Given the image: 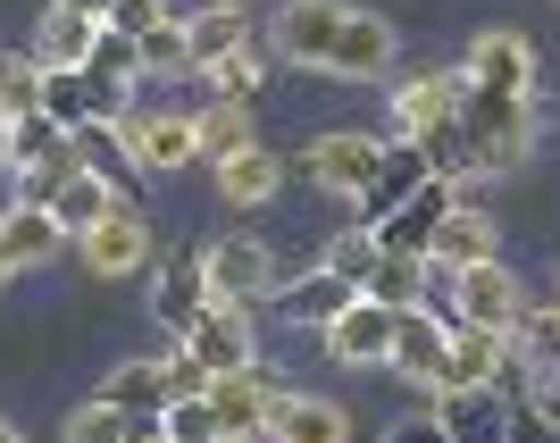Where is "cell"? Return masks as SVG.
<instances>
[{"mask_svg":"<svg viewBox=\"0 0 560 443\" xmlns=\"http://www.w3.org/2000/svg\"><path fill=\"white\" fill-rule=\"evenodd\" d=\"M302 167H310V185H327V193H343V201H360V193L376 185V167H385V142L376 135H318L302 151Z\"/></svg>","mask_w":560,"mask_h":443,"instance_id":"cell-8","label":"cell"},{"mask_svg":"<svg viewBox=\"0 0 560 443\" xmlns=\"http://www.w3.org/2000/svg\"><path fill=\"white\" fill-rule=\"evenodd\" d=\"M552 284H560V268H552Z\"/></svg>","mask_w":560,"mask_h":443,"instance_id":"cell-51","label":"cell"},{"mask_svg":"<svg viewBox=\"0 0 560 443\" xmlns=\"http://www.w3.org/2000/svg\"><path fill=\"white\" fill-rule=\"evenodd\" d=\"M0 167H9V126H0Z\"/></svg>","mask_w":560,"mask_h":443,"instance_id":"cell-48","label":"cell"},{"mask_svg":"<svg viewBox=\"0 0 560 443\" xmlns=\"http://www.w3.org/2000/svg\"><path fill=\"white\" fill-rule=\"evenodd\" d=\"M277 394H284V385H268L259 369H234V376H210V394H201V401L218 410V435H226V443H259Z\"/></svg>","mask_w":560,"mask_h":443,"instance_id":"cell-11","label":"cell"},{"mask_svg":"<svg viewBox=\"0 0 560 443\" xmlns=\"http://www.w3.org/2000/svg\"><path fill=\"white\" fill-rule=\"evenodd\" d=\"M0 443H25V435H18V427H9V419H0Z\"/></svg>","mask_w":560,"mask_h":443,"instance_id":"cell-47","label":"cell"},{"mask_svg":"<svg viewBox=\"0 0 560 443\" xmlns=\"http://www.w3.org/2000/svg\"><path fill=\"white\" fill-rule=\"evenodd\" d=\"M343 18H351V0H284L277 25H268V43H277L293 68H327Z\"/></svg>","mask_w":560,"mask_h":443,"instance_id":"cell-6","label":"cell"},{"mask_svg":"<svg viewBox=\"0 0 560 443\" xmlns=\"http://www.w3.org/2000/svg\"><path fill=\"white\" fill-rule=\"evenodd\" d=\"M117 201H126V193H117L109 176H93V167H75V176H68V185H59V193H50L43 210L59 218V226H68V234H93L101 218L117 210Z\"/></svg>","mask_w":560,"mask_h":443,"instance_id":"cell-27","label":"cell"},{"mask_svg":"<svg viewBox=\"0 0 560 443\" xmlns=\"http://www.w3.org/2000/svg\"><path fill=\"white\" fill-rule=\"evenodd\" d=\"M427 185H435V167H427L419 142H385V167H376V185L360 193V226H385V218H394L410 193H427Z\"/></svg>","mask_w":560,"mask_h":443,"instance_id":"cell-15","label":"cell"},{"mask_svg":"<svg viewBox=\"0 0 560 443\" xmlns=\"http://www.w3.org/2000/svg\"><path fill=\"white\" fill-rule=\"evenodd\" d=\"M59 9H75V18H93V25H109V9H117V0H59Z\"/></svg>","mask_w":560,"mask_h":443,"instance_id":"cell-45","label":"cell"},{"mask_svg":"<svg viewBox=\"0 0 560 443\" xmlns=\"http://www.w3.org/2000/svg\"><path fill=\"white\" fill-rule=\"evenodd\" d=\"M518 360L536 376H560V302H544V310L518 318Z\"/></svg>","mask_w":560,"mask_h":443,"instance_id":"cell-35","label":"cell"},{"mask_svg":"<svg viewBox=\"0 0 560 443\" xmlns=\"http://www.w3.org/2000/svg\"><path fill=\"white\" fill-rule=\"evenodd\" d=\"M351 302H360V284H351V277H335V268H310V277H293V284L277 293V310H284V318H293V327H318V335H327Z\"/></svg>","mask_w":560,"mask_h":443,"instance_id":"cell-19","label":"cell"},{"mask_svg":"<svg viewBox=\"0 0 560 443\" xmlns=\"http://www.w3.org/2000/svg\"><path fill=\"white\" fill-rule=\"evenodd\" d=\"M486 259H502V226H493L486 210H452L444 218V234H435V268H452V277H460V268H486Z\"/></svg>","mask_w":560,"mask_h":443,"instance_id":"cell-26","label":"cell"},{"mask_svg":"<svg viewBox=\"0 0 560 443\" xmlns=\"http://www.w3.org/2000/svg\"><path fill=\"white\" fill-rule=\"evenodd\" d=\"M68 443H126V410H109V401L93 394V401L68 419Z\"/></svg>","mask_w":560,"mask_h":443,"instance_id":"cell-38","label":"cell"},{"mask_svg":"<svg viewBox=\"0 0 560 443\" xmlns=\"http://www.w3.org/2000/svg\"><path fill=\"white\" fill-rule=\"evenodd\" d=\"M460 126H468V142H477V167H486V176H502V167H518L527 151H536L544 109H536V93L460 84Z\"/></svg>","mask_w":560,"mask_h":443,"instance_id":"cell-1","label":"cell"},{"mask_svg":"<svg viewBox=\"0 0 560 443\" xmlns=\"http://www.w3.org/2000/svg\"><path fill=\"white\" fill-rule=\"evenodd\" d=\"M43 117H50V126H68V135H75V126H93V84H84V68H43Z\"/></svg>","mask_w":560,"mask_h":443,"instance_id":"cell-33","label":"cell"},{"mask_svg":"<svg viewBox=\"0 0 560 443\" xmlns=\"http://www.w3.org/2000/svg\"><path fill=\"white\" fill-rule=\"evenodd\" d=\"M160 443H176V435H160Z\"/></svg>","mask_w":560,"mask_h":443,"instance_id":"cell-50","label":"cell"},{"mask_svg":"<svg viewBox=\"0 0 560 443\" xmlns=\"http://www.w3.org/2000/svg\"><path fill=\"white\" fill-rule=\"evenodd\" d=\"M126 126V142H135V160L142 167H192L201 160V135H192V117L160 109V117H117Z\"/></svg>","mask_w":560,"mask_h":443,"instance_id":"cell-20","label":"cell"},{"mask_svg":"<svg viewBox=\"0 0 560 443\" xmlns=\"http://www.w3.org/2000/svg\"><path fill=\"white\" fill-rule=\"evenodd\" d=\"M18 277V252H9V234H0V284Z\"/></svg>","mask_w":560,"mask_h":443,"instance_id":"cell-46","label":"cell"},{"mask_svg":"<svg viewBox=\"0 0 560 443\" xmlns=\"http://www.w3.org/2000/svg\"><path fill=\"white\" fill-rule=\"evenodd\" d=\"M167 435H176V443H226L210 401H167Z\"/></svg>","mask_w":560,"mask_h":443,"instance_id":"cell-39","label":"cell"},{"mask_svg":"<svg viewBox=\"0 0 560 443\" xmlns=\"http://www.w3.org/2000/svg\"><path fill=\"white\" fill-rule=\"evenodd\" d=\"M93 43H101V25L50 0V9H43V43H34V59H43V68H84V59H93Z\"/></svg>","mask_w":560,"mask_h":443,"instance_id":"cell-29","label":"cell"},{"mask_svg":"<svg viewBox=\"0 0 560 443\" xmlns=\"http://www.w3.org/2000/svg\"><path fill=\"white\" fill-rule=\"evenodd\" d=\"M511 443H560V427H544L536 410H518V419H511Z\"/></svg>","mask_w":560,"mask_h":443,"instance_id":"cell-44","label":"cell"},{"mask_svg":"<svg viewBox=\"0 0 560 443\" xmlns=\"http://www.w3.org/2000/svg\"><path fill=\"white\" fill-rule=\"evenodd\" d=\"M75 151H84V167H93V176H109L126 201H142V160H135V142H126V126L93 117V126H75Z\"/></svg>","mask_w":560,"mask_h":443,"instance_id":"cell-25","label":"cell"},{"mask_svg":"<svg viewBox=\"0 0 560 443\" xmlns=\"http://www.w3.org/2000/svg\"><path fill=\"white\" fill-rule=\"evenodd\" d=\"M385 369L410 376V385H427V394H444V385H452V318H435V310H401L394 360H385Z\"/></svg>","mask_w":560,"mask_h":443,"instance_id":"cell-5","label":"cell"},{"mask_svg":"<svg viewBox=\"0 0 560 443\" xmlns=\"http://www.w3.org/2000/svg\"><path fill=\"white\" fill-rule=\"evenodd\" d=\"M210 302H218V293H210V277H201V259H176V268L151 277V318H160L176 343L201 327V310H210Z\"/></svg>","mask_w":560,"mask_h":443,"instance_id":"cell-18","label":"cell"},{"mask_svg":"<svg viewBox=\"0 0 560 443\" xmlns=\"http://www.w3.org/2000/svg\"><path fill=\"white\" fill-rule=\"evenodd\" d=\"M401 142H419V151H427V167H435V176H452V185L486 176V167H477V142H468V126H460V109H452V117H435L427 135H401Z\"/></svg>","mask_w":560,"mask_h":443,"instance_id":"cell-30","label":"cell"},{"mask_svg":"<svg viewBox=\"0 0 560 443\" xmlns=\"http://www.w3.org/2000/svg\"><path fill=\"white\" fill-rule=\"evenodd\" d=\"M75 252H84L93 277H142L151 268V218H142V201H117L93 234H75Z\"/></svg>","mask_w":560,"mask_h":443,"instance_id":"cell-3","label":"cell"},{"mask_svg":"<svg viewBox=\"0 0 560 443\" xmlns=\"http://www.w3.org/2000/svg\"><path fill=\"white\" fill-rule=\"evenodd\" d=\"M511 419H518V401L493 394V385H444L435 394V427L452 443H511Z\"/></svg>","mask_w":560,"mask_h":443,"instance_id":"cell-9","label":"cell"},{"mask_svg":"<svg viewBox=\"0 0 560 443\" xmlns=\"http://www.w3.org/2000/svg\"><path fill=\"white\" fill-rule=\"evenodd\" d=\"M452 310H460V327H493L518 343V318H527V302H518V277L502 268V259H486V268H460L452 277Z\"/></svg>","mask_w":560,"mask_h":443,"instance_id":"cell-4","label":"cell"},{"mask_svg":"<svg viewBox=\"0 0 560 443\" xmlns=\"http://www.w3.org/2000/svg\"><path fill=\"white\" fill-rule=\"evenodd\" d=\"M151 68H185V18H167V25L142 34V75Z\"/></svg>","mask_w":560,"mask_h":443,"instance_id":"cell-40","label":"cell"},{"mask_svg":"<svg viewBox=\"0 0 560 443\" xmlns=\"http://www.w3.org/2000/svg\"><path fill=\"white\" fill-rule=\"evenodd\" d=\"M394 327H401V310H385V302L360 293V302L327 327V360L335 369H376V360H394Z\"/></svg>","mask_w":560,"mask_h":443,"instance_id":"cell-13","label":"cell"},{"mask_svg":"<svg viewBox=\"0 0 560 443\" xmlns=\"http://www.w3.org/2000/svg\"><path fill=\"white\" fill-rule=\"evenodd\" d=\"M460 84H468L460 68H427V75H401V93H394V126H401V135H427L435 117H452V109H460Z\"/></svg>","mask_w":560,"mask_h":443,"instance_id":"cell-21","label":"cell"},{"mask_svg":"<svg viewBox=\"0 0 560 443\" xmlns=\"http://www.w3.org/2000/svg\"><path fill=\"white\" fill-rule=\"evenodd\" d=\"M0 234H9V252H18V268H43V259H59V252L75 243V234L59 226L50 210H34V201H18V210L0 218Z\"/></svg>","mask_w":560,"mask_h":443,"instance_id":"cell-28","label":"cell"},{"mask_svg":"<svg viewBox=\"0 0 560 443\" xmlns=\"http://www.w3.org/2000/svg\"><path fill=\"white\" fill-rule=\"evenodd\" d=\"M167 394H176V401H201V394H210V369H201L185 343H176V360H167Z\"/></svg>","mask_w":560,"mask_h":443,"instance_id":"cell-42","label":"cell"},{"mask_svg":"<svg viewBox=\"0 0 560 443\" xmlns=\"http://www.w3.org/2000/svg\"><path fill=\"white\" fill-rule=\"evenodd\" d=\"M385 443H452V435H444V427H435V410H427V419H401V427H394V435H385Z\"/></svg>","mask_w":560,"mask_h":443,"instance_id":"cell-43","label":"cell"},{"mask_svg":"<svg viewBox=\"0 0 560 443\" xmlns=\"http://www.w3.org/2000/svg\"><path fill=\"white\" fill-rule=\"evenodd\" d=\"M192 135H201V160H234V151H243V142H259L252 135V101H210V109L192 117Z\"/></svg>","mask_w":560,"mask_h":443,"instance_id":"cell-32","label":"cell"},{"mask_svg":"<svg viewBox=\"0 0 560 443\" xmlns=\"http://www.w3.org/2000/svg\"><path fill=\"white\" fill-rule=\"evenodd\" d=\"M151 25H167V0H117V9H109V34H135V43H142Z\"/></svg>","mask_w":560,"mask_h":443,"instance_id":"cell-41","label":"cell"},{"mask_svg":"<svg viewBox=\"0 0 560 443\" xmlns=\"http://www.w3.org/2000/svg\"><path fill=\"white\" fill-rule=\"evenodd\" d=\"M452 210H460V185H452V176H435L427 193H410V201L376 226V243H385V252H410V259H435V234H444Z\"/></svg>","mask_w":560,"mask_h":443,"instance_id":"cell-12","label":"cell"},{"mask_svg":"<svg viewBox=\"0 0 560 443\" xmlns=\"http://www.w3.org/2000/svg\"><path fill=\"white\" fill-rule=\"evenodd\" d=\"M318 268H335V277H351V284H369V268H376V226H343L327 243V259Z\"/></svg>","mask_w":560,"mask_h":443,"instance_id":"cell-37","label":"cell"},{"mask_svg":"<svg viewBox=\"0 0 560 443\" xmlns=\"http://www.w3.org/2000/svg\"><path fill=\"white\" fill-rule=\"evenodd\" d=\"M268 443H351V410L327 401V394H277Z\"/></svg>","mask_w":560,"mask_h":443,"instance_id":"cell-17","label":"cell"},{"mask_svg":"<svg viewBox=\"0 0 560 443\" xmlns=\"http://www.w3.org/2000/svg\"><path fill=\"white\" fill-rule=\"evenodd\" d=\"M243 43H252V25H243V9H226V0H210V9L185 18V68H201V75H210L218 59H234Z\"/></svg>","mask_w":560,"mask_h":443,"instance_id":"cell-24","label":"cell"},{"mask_svg":"<svg viewBox=\"0 0 560 443\" xmlns=\"http://www.w3.org/2000/svg\"><path fill=\"white\" fill-rule=\"evenodd\" d=\"M185 351H192L210 376L259 369V327H252V310H243V302H210V310H201V327L185 335Z\"/></svg>","mask_w":560,"mask_h":443,"instance_id":"cell-7","label":"cell"},{"mask_svg":"<svg viewBox=\"0 0 560 443\" xmlns=\"http://www.w3.org/2000/svg\"><path fill=\"white\" fill-rule=\"evenodd\" d=\"M201 277H210L218 302H243V310H252V302H277L284 284H293L259 234H226V243H210V252H201Z\"/></svg>","mask_w":560,"mask_h":443,"instance_id":"cell-2","label":"cell"},{"mask_svg":"<svg viewBox=\"0 0 560 443\" xmlns=\"http://www.w3.org/2000/svg\"><path fill=\"white\" fill-rule=\"evenodd\" d=\"M226 9H243V0H226Z\"/></svg>","mask_w":560,"mask_h":443,"instance_id":"cell-49","label":"cell"},{"mask_svg":"<svg viewBox=\"0 0 560 443\" xmlns=\"http://www.w3.org/2000/svg\"><path fill=\"white\" fill-rule=\"evenodd\" d=\"M84 84H93V109L117 126V117H126V101H135V84H142V43H135V34H109V25H101L93 59H84Z\"/></svg>","mask_w":560,"mask_h":443,"instance_id":"cell-14","label":"cell"},{"mask_svg":"<svg viewBox=\"0 0 560 443\" xmlns=\"http://www.w3.org/2000/svg\"><path fill=\"white\" fill-rule=\"evenodd\" d=\"M385 68H394V25L376 18V9H351V18H343V34H335V59H327V75L376 84Z\"/></svg>","mask_w":560,"mask_h":443,"instance_id":"cell-16","label":"cell"},{"mask_svg":"<svg viewBox=\"0 0 560 443\" xmlns=\"http://www.w3.org/2000/svg\"><path fill=\"white\" fill-rule=\"evenodd\" d=\"M101 401L109 410H167V360H126V369H109V385H101Z\"/></svg>","mask_w":560,"mask_h":443,"instance_id":"cell-31","label":"cell"},{"mask_svg":"<svg viewBox=\"0 0 560 443\" xmlns=\"http://www.w3.org/2000/svg\"><path fill=\"white\" fill-rule=\"evenodd\" d=\"M43 109V59L34 50H9L0 59V126H18V117Z\"/></svg>","mask_w":560,"mask_h":443,"instance_id":"cell-34","label":"cell"},{"mask_svg":"<svg viewBox=\"0 0 560 443\" xmlns=\"http://www.w3.org/2000/svg\"><path fill=\"white\" fill-rule=\"evenodd\" d=\"M360 293L385 302V310H427V293H435V259H410V252H385V243H376V268H369Z\"/></svg>","mask_w":560,"mask_h":443,"instance_id":"cell-23","label":"cell"},{"mask_svg":"<svg viewBox=\"0 0 560 443\" xmlns=\"http://www.w3.org/2000/svg\"><path fill=\"white\" fill-rule=\"evenodd\" d=\"M210 176H218V193H226V210H259V201L284 185V160L268 151V142H243V151H234V160H218Z\"/></svg>","mask_w":560,"mask_h":443,"instance_id":"cell-22","label":"cell"},{"mask_svg":"<svg viewBox=\"0 0 560 443\" xmlns=\"http://www.w3.org/2000/svg\"><path fill=\"white\" fill-rule=\"evenodd\" d=\"M468 84H493V93H536V43L518 34V25H486L460 59Z\"/></svg>","mask_w":560,"mask_h":443,"instance_id":"cell-10","label":"cell"},{"mask_svg":"<svg viewBox=\"0 0 560 443\" xmlns=\"http://www.w3.org/2000/svg\"><path fill=\"white\" fill-rule=\"evenodd\" d=\"M259 84H268V50H259V43H243L234 59L210 68V101H252Z\"/></svg>","mask_w":560,"mask_h":443,"instance_id":"cell-36","label":"cell"}]
</instances>
